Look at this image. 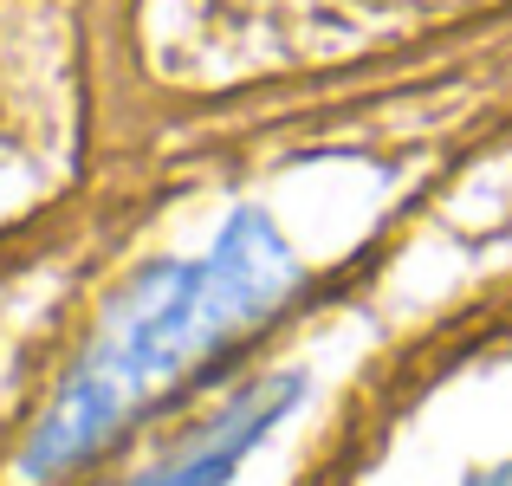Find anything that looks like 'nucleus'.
Segmentation results:
<instances>
[{"label":"nucleus","instance_id":"f257e3e1","mask_svg":"<svg viewBox=\"0 0 512 486\" xmlns=\"http://www.w3.org/2000/svg\"><path fill=\"white\" fill-rule=\"evenodd\" d=\"M305 279L292 240L273 214L240 208L201 253L156 260L111 299L91 344L59 376L20 448V480L46 486L85 467L104 441H117L156 396H169L188 370L221 357L240 331L266 324Z\"/></svg>","mask_w":512,"mask_h":486},{"label":"nucleus","instance_id":"f03ea898","mask_svg":"<svg viewBox=\"0 0 512 486\" xmlns=\"http://www.w3.org/2000/svg\"><path fill=\"white\" fill-rule=\"evenodd\" d=\"M299 402H305V376L299 370L253 376V383L234 389L214 415H201L175 448H163L150 467H137L124 486H234L240 467L299 415Z\"/></svg>","mask_w":512,"mask_h":486},{"label":"nucleus","instance_id":"7ed1b4c3","mask_svg":"<svg viewBox=\"0 0 512 486\" xmlns=\"http://www.w3.org/2000/svg\"><path fill=\"white\" fill-rule=\"evenodd\" d=\"M461 486H512V461H493V467H474Z\"/></svg>","mask_w":512,"mask_h":486}]
</instances>
